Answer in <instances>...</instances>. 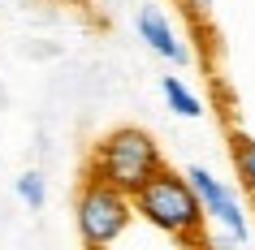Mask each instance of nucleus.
Instances as JSON below:
<instances>
[{
  "mask_svg": "<svg viewBox=\"0 0 255 250\" xmlns=\"http://www.w3.org/2000/svg\"><path fill=\"white\" fill-rule=\"evenodd\" d=\"M160 168H164V151L143 125H117V130H108L91 147V160H87V177L113 185L121 194L143 190Z\"/></svg>",
  "mask_w": 255,
  "mask_h": 250,
  "instance_id": "obj_1",
  "label": "nucleus"
},
{
  "mask_svg": "<svg viewBox=\"0 0 255 250\" xmlns=\"http://www.w3.org/2000/svg\"><path fill=\"white\" fill-rule=\"evenodd\" d=\"M130 203H134V216H138V220H147L151 229H160V233L177 237V242H203V224H208V216H203V207H199V198H195V190H190V181L177 168L164 164L143 190L130 194Z\"/></svg>",
  "mask_w": 255,
  "mask_h": 250,
  "instance_id": "obj_2",
  "label": "nucleus"
},
{
  "mask_svg": "<svg viewBox=\"0 0 255 250\" xmlns=\"http://www.w3.org/2000/svg\"><path fill=\"white\" fill-rule=\"evenodd\" d=\"M74 224H78V237L87 250H108L134 224V203H130V194L87 177L74 194Z\"/></svg>",
  "mask_w": 255,
  "mask_h": 250,
  "instance_id": "obj_3",
  "label": "nucleus"
},
{
  "mask_svg": "<svg viewBox=\"0 0 255 250\" xmlns=\"http://www.w3.org/2000/svg\"><path fill=\"white\" fill-rule=\"evenodd\" d=\"M182 177L190 181V190H195V198H199L203 216H208V220H212L234 246H242V242L251 237V224H247V207L238 203V194H234L216 172H208L203 164H190Z\"/></svg>",
  "mask_w": 255,
  "mask_h": 250,
  "instance_id": "obj_4",
  "label": "nucleus"
},
{
  "mask_svg": "<svg viewBox=\"0 0 255 250\" xmlns=\"http://www.w3.org/2000/svg\"><path fill=\"white\" fill-rule=\"evenodd\" d=\"M134 30H138V39L147 43L160 61H169V65H190V48L182 43V35L173 30V22H169L164 9L143 4V9L134 13Z\"/></svg>",
  "mask_w": 255,
  "mask_h": 250,
  "instance_id": "obj_5",
  "label": "nucleus"
},
{
  "mask_svg": "<svg viewBox=\"0 0 255 250\" xmlns=\"http://www.w3.org/2000/svg\"><path fill=\"white\" fill-rule=\"evenodd\" d=\"M229 160L238 172V185L247 190V198L255 203V138L242 130H229Z\"/></svg>",
  "mask_w": 255,
  "mask_h": 250,
  "instance_id": "obj_6",
  "label": "nucleus"
},
{
  "mask_svg": "<svg viewBox=\"0 0 255 250\" xmlns=\"http://www.w3.org/2000/svg\"><path fill=\"white\" fill-rule=\"evenodd\" d=\"M160 95H164V104H169V112H177V117H186V121H195V117H203V99L195 91H190L182 78H160Z\"/></svg>",
  "mask_w": 255,
  "mask_h": 250,
  "instance_id": "obj_7",
  "label": "nucleus"
},
{
  "mask_svg": "<svg viewBox=\"0 0 255 250\" xmlns=\"http://www.w3.org/2000/svg\"><path fill=\"white\" fill-rule=\"evenodd\" d=\"M13 194L26 203L30 211H39L43 203H48V177H43L39 168H26V172H17V181H13Z\"/></svg>",
  "mask_w": 255,
  "mask_h": 250,
  "instance_id": "obj_8",
  "label": "nucleus"
}]
</instances>
